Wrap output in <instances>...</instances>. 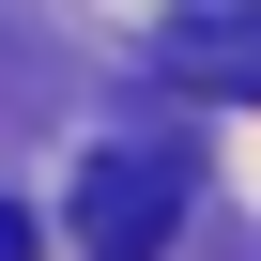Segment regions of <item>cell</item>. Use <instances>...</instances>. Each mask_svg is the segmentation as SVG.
Listing matches in <instances>:
<instances>
[{"label":"cell","mask_w":261,"mask_h":261,"mask_svg":"<svg viewBox=\"0 0 261 261\" xmlns=\"http://www.w3.org/2000/svg\"><path fill=\"white\" fill-rule=\"evenodd\" d=\"M154 62H169L185 92H230V108H261V0H185V16L154 31Z\"/></svg>","instance_id":"obj_2"},{"label":"cell","mask_w":261,"mask_h":261,"mask_svg":"<svg viewBox=\"0 0 261 261\" xmlns=\"http://www.w3.org/2000/svg\"><path fill=\"white\" fill-rule=\"evenodd\" d=\"M0 261H31V215H16V200H0Z\"/></svg>","instance_id":"obj_3"},{"label":"cell","mask_w":261,"mask_h":261,"mask_svg":"<svg viewBox=\"0 0 261 261\" xmlns=\"http://www.w3.org/2000/svg\"><path fill=\"white\" fill-rule=\"evenodd\" d=\"M169 230H185V169L169 154H92L77 169V246L92 261H154Z\"/></svg>","instance_id":"obj_1"}]
</instances>
